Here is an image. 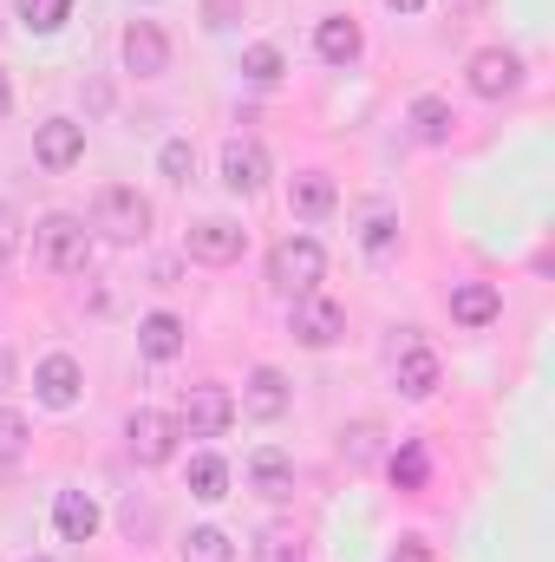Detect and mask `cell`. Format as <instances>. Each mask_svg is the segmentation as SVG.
I'll return each mask as SVG.
<instances>
[{
    "instance_id": "obj_1",
    "label": "cell",
    "mask_w": 555,
    "mask_h": 562,
    "mask_svg": "<svg viewBox=\"0 0 555 562\" xmlns=\"http://www.w3.org/2000/svg\"><path fill=\"white\" fill-rule=\"evenodd\" d=\"M33 256H39V269H53V276H86V262H92V236H86L79 216L53 210V216L33 223Z\"/></svg>"
},
{
    "instance_id": "obj_2",
    "label": "cell",
    "mask_w": 555,
    "mask_h": 562,
    "mask_svg": "<svg viewBox=\"0 0 555 562\" xmlns=\"http://www.w3.org/2000/svg\"><path fill=\"white\" fill-rule=\"evenodd\" d=\"M92 229H99L105 243H144L150 203H144L132 183H112V190H99V203H92Z\"/></svg>"
},
{
    "instance_id": "obj_3",
    "label": "cell",
    "mask_w": 555,
    "mask_h": 562,
    "mask_svg": "<svg viewBox=\"0 0 555 562\" xmlns=\"http://www.w3.org/2000/svg\"><path fill=\"white\" fill-rule=\"evenodd\" d=\"M320 269H327V256H320L314 236H281L275 249H269V281H275L281 294H314Z\"/></svg>"
},
{
    "instance_id": "obj_4",
    "label": "cell",
    "mask_w": 555,
    "mask_h": 562,
    "mask_svg": "<svg viewBox=\"0 0 555 562\" xmlns=\"http://www.w3.org/2000/svg\"><path fill=\"white\" fill-rule=\"evenodd\" d=\"M236 425V400H229V386H190L183 393V419H177V431H190V438H223Z\"/></svg>"
},
{
    "instance_id": "obj_5",
    "label": "cell",
    "mask_w": 555,
    "mask_h": 562,
    "mask_svg": "<svg viewBox=\"0 0 555 562\" xmlns=\"http://www.w3.org/2000/svg\"><path fill=\"white\" fill-rule=\"evenodd\" d=\"M347 334V307L327 294H294V340L301 347H333Z\"/></svg>"
},
{
    "instance_id": "obj_6",
    "label": "cell",
    "mask_w": 555,
    "mask_h": 562,
    "mask_svg": "<svg viewBox=\"0 0 555 562\" xmlns=\"http://www.w3.org/2000/svg\"><path fill=\"white\" fill-rule=\"evenodd\" d=\"M79 386H86V373H79L72 353H46V360L33 367V393H39V406H53V413L79 406Z\"/></svg>"
},
{
    "instance_id": "obj_7",
    "label": "cell",
    "mask_w": 555,
    "mask_h": 562,
    "mask_svg": "<svg viewBox=\"0 0 555 562\" xmlns=\"http://www.w3.org/2000/svg\"><path fill=\"white\" fill-rule=\"evenodd\" d=\"M517 86H523V59H517V53L484 46V53L471 59V92H477V99H510Z\"/></svg>"
},
{
    "instance_id": "obj_8",
    "label": "cell",
    "mask_w": 555,
    "mask_h": 562,
    "mask_svg": "<svg viewBox=\"0 0 555 562\" xmlns=\"http://www.w3.org/2000/svg\"><path fill=\"white\" fill-rule=\"evenodd\" d=\"M125 66H132L138 79H163V72H170V40H163L157 20H132V26H125Z\"/></svg>"
},
{
    "instance_id": "obj_9",
    "label": "cell",
    "mask_w": 555,
    "mask_h": 562,
    "mask_svg": "<svg viewBox=\"0 0 555 562\" xmlns=\"http://www.w3.org/2000/svg\"><path fill=\"white\" fill-rule=\"evenodd\" d=\"M33 157H39L46 170H72V164L86 157V125H72V119H46V125L33 132Z\"/></svg>"
},
{
    "instance_id": "obj_10",
    "label": "cell",
    "mask_w": 555,
    "mask_h": 562,
    "mask_svg": "<svg viewBox=\"0 0 555 562\" xmlns=\"http://www.w3.org/2000/svg\"><path fill=\"white\" fill-rule=\"evenodd\" d=\"M125 438H132V458L138 464H163L170 451H177V419L170 413H132V425H125Z\"/></svg>"
},
{
    "instance_id": "obj_11",
    "label": "cell",
    "mask_w": 555,
    "mask_h": 562,
    "mask_svg": "<svg viewBox=\"0 0 555 562\" xmlns=\"http://www.w3.org/2000/svg\"><path fill=\"white\" fill-rule=\"evenodd\" d=\"M223 183H229L236 196H256V190L269 183V157H262V144H249V138L223 144Z\"/></svg>"
},
{
    "instance_id": "obj_12",
    "label": "cell",
    "mask_w": 555,
    "mask_h": 562,
    "mask_svg": "<svg viewBox=\"0 0 555 562\" xmlns=\"http://www.w3.org/2000/svg\"><path fill=\"white\" fill-rule=\"evenodd\" d=\"M242 243H249V229H242V223H223V216H209V223L190 229V256H196V262H216V269L236 262Z\"/></svg>"
},
{
    "instance_id": "obj_13",
    "label": "cell",
    "mask_w": 555,
    "mask_h": 562,
    "mask_svg": "<svg viewBox=\"0 0 555 562\" xmlns=\"http://www.w3.org/2000/svg\"><path fill=\"white\" fill-rule=\"evenodd\" d=\"M333 203H340V190H333V177H327V170H301V177L287 183V210H294V216H307V223L333 216Z\"/></svg>"
},
{
    "instance_id": "obj_14",
    "label": "cell",
    "mask_w": 555,
    "mask_h": 562,
    "mask_svg": "<svg viewBox=\"0 0 555 562\" xmlns=\"http://www.w3.org/2000/svg\"><path fill=\"white\" fill-rule=\"evenodd\" d=\"M497 314H503V294L490 281H457L451 288V321L457 327H490Z\"/></svg>"
},
{
    "instance_id": "obj_15",
    "label": "cell",
    "mask_w": 555,
    "mask_h": 562,
    "mask_svg": "<svg viewBox=\"0 0 555 562\" xmlns=\"http://www.w3.org/2000/svg\"><path fill=\"white\" fill-rule=\"evenodd\" d=\"M360 46H366V40H360V26H353L347 13H327V20L314 26V53H320L327 66H353Z\"/></svg>"
},
{
    "instance_id": "obj_16",
    "label": "cell",
    "mask_w": 555,
    "mask_h": 562,
    "mask_svg": "<svg viewBox=\"0 0 555 562\" xmlns=\"http://www.w3.org/2000/svg\"><path fill=\"white\" fill-rule=\"evenodd\" d=\"M53 524H59V537H66V543H92V537H99V504H92L86 491H59Z\"/></svg>"
},
{
    "instance_id": "obj_17",
    "label": "cell",
    "mask_w": 555,
    "mask_h": 562,
    "mask_svg": "<svg viewBox=\"0 0 555 562\" xmlns=\"http://www.w3.org/2000/svg\"><path fill=\"white\" fill-rule=\"evenodd\" d=\"M249 484H256L269 504H281V497L294 491V458H287V451H275V445H262V451L249 458Z\"/></svg>"
},
{
    "instance_id": "obj_18",
    "label": "cell",
    "mask_w": 555,
    "mask_h": 562,
    "mask_svg": "<svg viewBox=\"0 0 555 562\" xmlns=\"http://www.w3.org/2000/svg\"><path fill=\"white\" fill-rule=\"evenodd\" d=\"M399 393L406 400H431L438 393V353L424 340H406V353H399Z\"/></svg>"
},
{
    "instance_id": "obj_19",
    "label": "cell",
    "mask_w": 555,
    "mask_h": 562,
    "mask_svg": "<svg viewBox=\"0 0 555 562\" xmlns=\"http://www.w3.org/2000/svg\"><path fill=\"white\" fill-rule=\"evenodd\" d=\"M138 353L144 360H177V353H183V321H177V314H144L138 321Z\"/></svg>"
},
{
    "instance_id": "obj_20",
    "label": "cell",
    "mask_w": 555,
    "mask_h": 562,
    "mask_svg": "<svg viewBox=\"0 0 555 562\" xmlns=\"http://www.w3.org/2000/svg\"><path fill=\"white\" fill-rule=\"evenodd\" d=\"M242 406H249L256 419H281V413H287V380H281L275 367H256V373H249Z\"/></svg>"
},
{
    "instance_id": "obj_21",
    "label": "cell",
    "mask_w": 555,
    "mask_h": 562,
    "mask_svg": "<svg viewBox=\"0 0 555 562\" xmlns=\"http://www.w3.org/2000/svg\"><path fill=\"white\" fill-rule=\"evenodd\" d=\"M406 119H412V132H418L424 144H444V138H451V125H457V119H451V105H444L438 92L412 99V112H406Z\"/></svg>"
},
{
    "instance_id": "obj_22",
    "label": "cell",
    "mask_w": 555,
    "mask_h": 562,
    "mask_svg": "<svg viewBox=\"0 0 555 562\" xmlns=\"http://www.w3.org/2000/svg\"><path fill=\"white\" fill-rule=\"evenodd\" d=\"M190 497H203V504H216V497H229V464L223 458H190Z\"/></svg>"
},
{
    "instance_id": "obj_23",
    "label": "cell",
    "mask_w": 555,
    "mask_h": 562,
    "mask_svg": "<svg viewBox=\"0 0 555 562\" xmlns=\"http://www.w3.org/2000/svg\"><path fill=\"white\" fill-rule=\"evenodd\" d=\"M20 7V26L26 33H59L72 20V0H13Z\"/></svg>"
},
{
    "instance_id": "obj_24",
    "label": "cell",
    "mask_w": 555,
    "mask_h": 562,
    "mask_svg": "<svg viewBox=\"0 0 555 562\" xmlns=\"http://www.w3.org/2000/svg\"><path fill=\"white\" fill-rule=\"evenodd\" d=\"M183 562H236V543L223 530H190L183 537Z\"/></svg>"
},
{
    "instance_id": "obj_25",
    "label": "cell",
    "mask_w": 555,
    "mask_h": 562,
    "mask_svg": "<svg viewBox=\"0 0 555 562\" xmlns=\"http://www.w3.org/2000/svg\"><path fill=\"white\" fill-rule=\"evenodd\" d=\"M157 170H163L170 183H190V177H196V150H190V138L163 144V150H157Z\"/></svg>"
},
{
    "instance_id": "obj_26",
    "label": "cell",
    "mask_w": 555,
    "mask_h": 562,
    "mask_svg": "<svg viewBox=\"0 0 555 562\" xmlns=\"http://www.w3.org/2000/svg\"><path fill=\"white\" fill-rule=\"evenodd\" d=\"M393 484L399 491H424V445H399L393 451Z\"/></svg>"
},
{
    "instance_id": "obj_27",
    "label": "cell",
    "mask_w": 555,
    "mask_h": 562,
    "mask_svg": "<svg viewBox=\"0 0 555 562\" xmlns=\"http://www.w3.org/2000/svg\"><path fill=\"white\" fill-rule=\"evenodd\" d=\"M242 72H249L256 86H275L281 72H287V66H281V53H275V46H249V53H242Z\"/></svg>"
},
{
    "instance_id": "obj_28",
    "label": "cell",
    "mask_w": 555,
    "mask_h": 562,
    "mask_svg": "<svg viewBox=\"0 0 555 562\" xmlns=\"http://www.w3.org/2000/svg\"><path fill=\"white\" fill-rule=\"evenodd\" d=\"M366 256H393V243H399V223H393V210H373V223H366Z\"/></svg>"
},
{
    "instance_id": "obj_29",
    "label": "cell",
    "mask_w": 555,
    "mask_h": 562,
    "mask_svg": "<svg viewBox=\"0 0 555 562\" xmlns=\"http://www.w3.org/2000/svg\"><path fill=\"white\" fill-rule=\"evenodd\" d=\"M20 451H26V419L13 406H0V464H13Z\"/></svg>"
},
{
    "instance_id": "obj_30",
    "label": "cell",
    "mask_w": 555,
    "mask_h": 562,
    "mask_svg": "<svg viewBox=\"0 0 555 562\" xmlns=\"http://www.w3.org/2000/svg\"><path fill=\"white\" fill-rule=\"evenodd\" d=\"M242 13V0H203V26H229Z\"/></svg>"
},
{
    "instance_id": "obj_31",
    "label": "cell",
    "mask_w": 555,
    "mask_h": 562,
    "mask_svg": "<svg viewBox=\"0 0 555 562\" xmlns=\"http://www.w3.org/2000/svg\"><path fill=\"white\" fill-rule=\"evenodd\" d=\"M393 562H431V550H424V543H418V537H406V543H399V550H393Z\"/></svg>"
},
{
    "instance_id": "obj_32",
    "label": "cell",
    "mask_w": 555,
    "mask_h": 562,
    "mask_svg": "<svg viewBox=\"0 0 555 562\" xmlns=\"http://www.w3.org/2000/svg\"><path fill=\"white\" fill-rule=\"evenodd\" d=\"M7 256H13V210L0 203V262H7Z\"/></svg>"
},
{
    "instance_id": "obj_33",
    "label": "cell",
    "mask_w": 555,
    "mask_h": 562,
    "mask_svg": "<svg viewBox=\"0 0 555 562\" xmlns=\"http://www.w3.org/2000/svg\"><path fill=\"white\" fill-rule=\"evenodd\" d=\"M7 105H13V86H7V72H0V119H7Z\"/></svg>"
},
{
    "instance_id": "obj_34",
    "label": "cell",
    "mask_w": 555,
    "mask_h": 562,
    "mask_svg": "<svg viewBox=\"0 0 555 562\" xmlns=\"http://www.w3.org/2000/svg\"><path fill=\"white\" fill-rule=\"evenodd\" d=\"M386 7H393V13H418V7H424V0H386Z\"/></svg>"
},
{
    "instance_id": "obj_35",
    "label": "cell",
    "mask_w": 555,
    "mask_h": 562,
    "mask_svg": "<svg viewBox=\"0 0 555 562\" xmlns=\"http://www.w3.org/2000/svg\"><path fill=\"white\" fill-rule=\"evenodd\" d=\"M275 562H301V557H275Z\"/></svg>"
},
{
    "instance_id": "obj_36",
    "label": "cell",
    "mask_w": 555,
    "mask_h": 562,
    "mask_svg": "<svg viewBox=\"0 0 555 562\" xmlns=\"http://www.w3.org/2000/svg\"><path fill=\"white\" fill-rule=\"evenodd\" d=\"M33 562H46V557H33Z\"/></svg>"
}]
</instances>
